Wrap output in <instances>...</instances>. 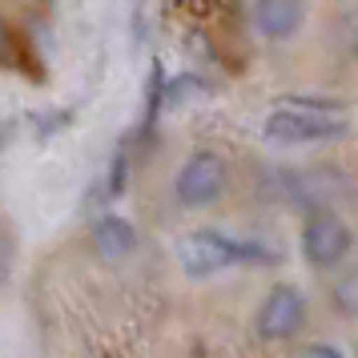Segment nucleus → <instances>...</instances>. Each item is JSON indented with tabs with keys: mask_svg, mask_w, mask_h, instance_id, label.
<instances>
[{
	"mask_svg": "<svg viewBox=\"0 0 358 358\" xmlns=\"http://www.w3.org/2000/svg\"><path fill=\"white\" fill-rule=\"evenodd\" d=\"M306 326V294L294 282H278L270 294L262 298L258 314H254V330L262 342H286Z\"/></svg>",
	"mask_w": 358,
	"mask_h": 358,
	"instance_id": "nucleus-3",
	"label": "nucleus"
},
{
	"mask_svg": "<svg viewBox=\"0 0 358 358\" xmlns=\"http://www.w3.org/2000/svg\"><path fill=\"white\" fill-rule=\"evenodd\" d=\"M294 358H346V355H342L338 346H330V342H310V346H302Z\"/></svg>",
	"mask_w": 358,
	"mask_h": 358,
	"instance_id": "nucleus-10",
	"label": "nucleus"
},
{
	"mask_svg": "<svg viewBox=\"0 0 358 358\" xmlns=\"http://www.w3.org/2000/svg\"><path fill=\"white\" fill-rule=\"evenodd\" d=\"M258 258L270 262V254L262 245L229 238L222 229H194V234H185L178 242V262L189 278H213V274H222V270H229V266L258 262Z\"/></svg>",
	"mask_w": 358,
	"mask_h": 358,
	"instance_id": "nucleus-2",
	"label": "nucleus"
},
{
	"mask_svg": "<svg viewBox=\"0 0 358 358\" xmlns=\"http://www.w3.org/2000/svg\"><path fill=\"white\" fill-rule=\"evenodd\" d=\"M226 4H238V0H226Z\"/></svg>",
	"mask_w": 358,
	"mask_h": 358,
	"instance_id": "nucleus-11",
	"label": "nucleus"
},
{
	"mask_svg": "<svg viewBox=\"0 0 358 358\" xmlns=\"http://www.w3.org/2000/svg\"><path fill=\"white\" fill-rule=\"evenodd\" d=\"M302 254L314 270H334L350 254V226L334 213H314L302 229Z\"/></svg>",
	"mask_w": 358,
	"mask_h": 358,
	"instance_id": "nucleus-5",
	"label": "nucleus"
},
{
	"mask_svg": "<svg viewBox=\"0 0 358 358\" xmlns=\"http://www.w3.org/2000/svg\"><path fill=\"white\" fill-rule=\"evenodd\" d=\"M355 358H358V355H355Z\"/></svg>",
	"mask_w": 358,
	"mask_h": 358,
	"instance_id": "nucleus-12",
	"label": "nucleus"
},
{
	"mask_svg": "<svg viewBox=\"0 0 358 358\" xmlns=\"http://www.w3.org/2000/svg\"><path fill=\"white\" fill-rule=\"evenodd\" d=\"M262 133L274 145H314V141H338L350 133V113L334 101H282L266 117Z\"/></svg>",
	"mask_w": 358,
	"mask_h": 358,
	"instance_id": "nucleus-1",
	"label": "nucleus"
},
{
	"mask_svg": "<svg viewBox=\"0 0 358 358\" xmlns=\"http://www.w3.org/2000/svg\"><path fill=\"white\" fill-rule=\"evenodd\" d=\"M173 194L185 210H206L217 197L226 194V162L210 153V149H197L185 157V165L178 169V181H173Z\"/></svg>",
	"mask_w": 358,
	"mask_h": 358,
	"instance_id": "nucleus-4",
	"label": "nucleus"
},
{
	"mask_svg": "<svg viewBox=\"0 0 358 358\" xmlns=\"http://www.w3.org/2000/svg\"><path fill=\"white\" fill-rule=\"evenodd\" d=\"M93 242L105 258H129L137 250V229H133L129 217H117V213H105L97 226H93Z\"/></svg>",
	"mask_w": 358,
	"mask_h": 358,
	"instance_id": "nucleus-7",
	"label": "nucleus"
},
{
	"mask_svg": "<svg viewBox=\"0 0 358 358\" xmlns=\"http://www.w3.org/2000/svg\"><path fill=\"white\" fill-rule=\"evenodd\" d=\"M330 306L338 310L342 318H358V262L346 266V270L330 282Z\"/></svg>",
	"mask_w": 358,
	"mask_h": 358,
	"instance_id": "nucleus-8",
	"label": "nucleus"
},
{
	"mask_svg": "<svg viewBox=\"0 0 358 358\" xmlns=\"http://www.w3.org/2000/svg\"><path fill=\"white\" fill-rule=\"evenodd\" d=\"M338 49L346 57H358V13H346L338 20Z\"/></svg>",
	"mask_w": 358,
	"mask_h": 358,
	"instance_id": "nucleus-9",
	"label": "nucleus"
},
{
	"mask_svg": "<svg viewBox=\"0 0 358 358\" xmlns=\"http://www.w3.org/2000/svg\"><path fill=\"white\" fill-rule=\"evenodd\" d=\"M306 20L302 0H254V29L266 41H290Z\"/></svg>",
	"mask_w": 358,
	"mask_h": 358,
	"instance_id": "nucleus-6",
	"label": "nucleus"
}]
</instances>
